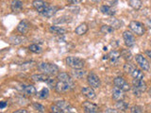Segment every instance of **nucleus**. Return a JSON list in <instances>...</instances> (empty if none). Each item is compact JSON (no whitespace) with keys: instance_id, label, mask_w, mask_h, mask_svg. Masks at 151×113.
<instances>
[{"instance_id":"nucleus-1","label":"nucleus","mask_w":151,"mask_h":113,"mask_svg":"<svg viewBox=\"0 0 151 113\" xmlns=\"http://www.w3.org/2000/svg\"><path fill=\"white\" fill-rule=\"evenodd\" d=\"M38 69L42 73L46 74L48 75H55L58 74L59 67L55 63H49V62H41L38 64Z\"/></svg>"},{"instance_id":"nucleus-2","label":"nucleus","mask_w":151,"mask_h":113,"mask_svg":"<svg viewBox=\"0 0 151 113\" xmlns=\"http://www.w3.org/2000/svg\"><path fill=\"white\" fill-rule=\"evenodd\" d=\"M65 62L67 64V66H69V67L72 69H81L85 65V61L82 59L78 58V56H67L65 59Z\"/></svg>"},{"instance_id":"nucleus-3","label":"nucleus","mask_w":151,"mask_h":113,"mask_svg":"<svg viewBox=\"0 0 151 113\" xmlns=\"http://www.w3.org/2000/svg\"><path fill=\"white\" fill-rule=\"evenodd\" d=\"M129 29L138 36H143L145 33V26L141 22L138 21H131L129 23Z\"/></svg>"},{"instance_id":"nucleus-4","label":"nucleus","mask_w":151,"mask_h":113,"mask_svg":"<svg viewBox=\"0 0 151 113\" xmlns=\"http://www.w3.org/2000/svg\"><path fill=\"white\" fill-rule=\"evenodd\" d=\"M75 87V83H66V82H63V81H57L56 87H55V91L59 93H63V92H69L71 89H73Z\"/></svg>"},{"instance_id":"nucleus-5","label":"nucleus","mask_w":151,"mask_h":113,"mask_svg":"<svg viewBox=\"0 0 151 113\" xmlns=\"http://www.w3.org/2000/svg\"><path fill=\"white\" fill-rule=\"evenodd\" d=\"M87 82L89 86H91L93 89H98L101 86V80L98 77V75L94 73H90L87 77Z\"/></svg>"},{"instance_id":"nucleus-6","label":"nucleus","mask_w":151,"mask_h":113,"mask_svg":"<svg viewBox=\"0 0 151 113\" xmlns=\"http://www.w3.org/2000/svg\"><path fill=\"white\" fill-rule=\"evenodd\" d=\"M113 84H114V86L120 88L124 92H129V89H131L130 85L127 82V80L125 78H123L121 77H115L114 79H113Z\"/></svg>"},{"instance_id":"nucleus-7","label":"nucleus","mask_w":151,"mask_h":113,"mask_svg":"<svg viewBox=\"0 0 151 113\" xmlns=\"http://www.w3.org/2000/svg\"><path fill=\"white\" fill-rule=\"evenodd\" d=\"M32 6L40 14H42L47 9H48L50 5L47 2L42 1V0H34V1L32 2Z\"/></svg>"},{"instance_id":"nucleus-8","label":"nucleus","mask_w":151,"mask_h":113,"mask_svg":"<svg viewBox=\"0 0 151 113\" xmlns=\"http://www.w3.org/2000/svg\"><path fill=\"white\" fill-rule=\"evenodd\" d=\"M135 60L137 64L140 66V68L144 71H149L150 69V64L148 62V60L146 59L143 55H136L135 56Z\"/></svg>"},{"instance_id":"nucleus-9","label":"nucleus","mask_w":151,"mask_h":113,"mask_svg":"<svg viewBox=\"0 0 151 113\" xmlns=\"http://www.w3.org/2000/svg\"><path fill=\"white\" fill-rule=\"evenodd\" d=\"M123 39H124L125 44L127 47H132L135 44V37L132 33L129 30H126L123 32Z\"/></svg>"},{"instance_id":"nucleus-10","label":"nucleus","mask_w":151,"mask_h":113,"mask_svg":"<svg viewBox=\"0 0 151 113\" xmlns=\"http://www.w3.org/2000/svg\"><path fill=\"white\" fill-rule=\"evenodd\" d=\"M83 109L85 112L87 113H96L98 112V107L96 105V104H93L92 102H89V101H86L83 103Z\"/></svg>"},{"instance_id":"nucleus-11","label":"nucleus","mask_w":151,"mask_h":113,"mask_svg":"<svg viewBox=\"0 0 151 113\" xmlns=\"http://www.w3.org/2000/svg\"><path fill=\"white\" fill-rule=\"evenodd\" d=\"M125 92L123 89H121L118 87H114L112 89V99L115 101H119V100H124L125 99Z\"/></svg>"},{"instance_id":"nucleus-12","label":"nucleus","mask_w":151,"mask_h":113,"mask_svg":"<svg viewBox=\"0 0 151 113\" xmlns=\"http://www.w3.org/2000/svg\"><path fill=\"white\" fill-rule=\"evenodd\" d=\"M81 93H82L83 96H85L88 99H91V100H92V99H94L96 96V92H94L93 88H92L91 86H90V87H83L81 89Z\"/></svg>"},{"instance_id":"nucleus-13","label":"nucleus","mask_w":151,"mask_h":113,"mask_svg":"<svg viewBox=\"0 0 151 113\" xmlns=\"http://www.w3.org/2000/svg\"><path fill=\"white\" fill-rule=\"evenodd\" d=\"M132 86L139 89L141 92H145L146 89H147V85L144 81V79H135L133 78L132 80Z\"/></svg>"},{"instance_id":"nucleus-14","label":"nucleus","mask_w":151,"mask_h":113,"mask_svg":"<svg viewBox=\"0 0 151 113\" xmlns=\"http://www.w3.org/2000/svg\"><path fill=\"white\" fill-rule=\"evenodd\" d=\"M27 39L24 36H18V35H12L9 38V42L12 45H19L25 42Z\"/></svg>"},{"instance_id":"nucleus-15","label":"nucleus","mask_w":151,"mask_h":113,"mask_svg":"<svg viewBox=\"0 0 151 113\" xmlns=\"http://www.w3.org/2000/svg\"><path fill=\"white\" fill-rule=\"evenodd\" d=\"M21 91L28 96H33V95H35V94H37L36 89L34 86H32V85H23Z\"/></svg>"},{"instance_id":"nucleus-16","label":"nucleus","mask_w":151,"mask_h":113,"mask_svg":"<svg viewBox=\"0 0 151 113\" xmlns=\"http://www.w3.org/2000/svg\"><path fill=\"white\" fill-rule=\"evenodd\" d=\"M29 30V25L26 21H21L17 26V31L21 33L22 35H25Z\"/></svg>"},{"instance_id":"nucleus-17","label":"nucleus","mask_w":151,"mask_h":113,"mask_svg":"<svg viewBox=\"0 0 151 113\" xmlns=\"http://www.w3.org/2000/svg\"><path fill=\"white\" fill-rule=\"evenodd\" d=\"M57 79L59 81H63V82H66V83H74V80L72 78L70 74H68L67 73H60L57 74Z\"/></svg>"},{"instance_id":"nucleus-18","label":"nucleus","mask_w":151,"mask_h":113,"mask_svg":"<svg viewBox=\"0 0 151 113\" xmlns=\"http://www.w3.org/2000/svg\"><path fill=\"white\" fill-rule=\"evenodd\" d=\"M11 9L13 12H20L23 9V2L21 0H12L11 3Z\"/></svg>"},{"instance_id":"nucleus-19","label":"nucleus","mask_w":151,"mask_h":113,"mask_svg":"<svg viewBox=\"0 0 151 113\" xmlns=\"http://www.w3.org/2000/svg\"><path fill=\"white\" fill-rule=\"evenodd\" d=\"M89 29V27H88V25L87 24H85V23H82V24H80L79 26H78L77 27H76V29H75V33L78 36H82L84 34H86L87 31Z\"/></svg>"},{"instance_id":"nucleus-20","label":"nucleus","mask_w":151,"mask_h":113,"mask_svg":"<svg viewBox=\"0 0 151 113\" xmlns=\"http://www.w3.org/2000/svg\"><path fill=\"white\" fill-rule=\"evenodd\" d=\"M50 75L46 74H35L31 75V79L34 80L36 82H46V80L49 78Z\"/></svg>"},{"instance_id":"nucleus-21","label":"nucleus","mask_w":151,"mask_h":113,"mask_svg":"<svg viewBox=\"0 0 151 113\" xmlns=\"http://www.w3.org/2000/svg\"><path fill=\"white\" fill-rule=\"evenodd\" d=\"M86 74H87V71L82 70V68L81 69H73L72 73H71V75L76 79H81Z\"/></svg>"},{"instance_id":"nucleus-22","label":"nucleus","mask_w":151,"mask_h":113,"mask_svg":"<svg viewBox=\"0 0 151 113\" xmlns=\"http://www.w3.org/2000/svg\"><path fill=\"white\" fill-rule=\"evenodd\" d=\"M100 11L108 16H113L116 13L115 9H113L112 7L110 6H107V5H103V6L100 7Z\"/></svg>"},{"instance_id":"nucleus-23","label":"nucleus","mask_w":151,"mask_h":113,"mask_svg":"<svg viewBox=\"0 0 151 113\" xmlns=\"http://www.w3.org/2000/svg\"><path fill=\"white\" fill-rule=\"evenodd\" d=\"M58 11H59L58 7H56V6H49L48 9H47L46 11L42 14V15L44 16V17H46V18H51V17H53L55 15Z\"/></svg>"},{"instance_id":"nucleus-24","label":"nucleus","mask_w":151,"mask_h":113,"mask_svg":"<svg viewBox=\"0 0 151 113\" xmlns=\"http://www.w3.org/2000/svg\"><path fill=\"white\" fill-rule=\"evenodd\" d=\"M70 22H72V17L68 15H63L53 20V23L55 25H63V24H68Z\"/></svg>"},{"instance_id":"nucleus-25","label":"nucleus","mask_w":151,"mask_h":113,"mask_svg":"<svg viewBox=\"0 0 151 113\" xmlns=\"http://www.w3.org/2000/svg\"><path fill=\"white\" fill-rule=\"evenodd\" d=\"M120 56H121V52L116 51V50H112V51L110 52V53H109L108 59H110L111 63H115L116 61L119 59Z\"/></svg>"},{"instance_id":"nucleus-26","label":"nucleus","mask_w":151,"mask_h":113,"mask_svg":"<svg viewBox=\"0 0 151 113\" xmlns=\"http://www.w3.org/2000/svg\"><path fill=\"white\" fill-rule=\"evenodd\" d=\"M56 105H58L60 107H61L64 110V112H70L71 109H72V107L71 105L66 101H63V100H59V101H56Z\"/></svg>"},{"instance_id":"nucleus-27","label":"nucleus","mask_w":151,"mask_h":113,"mask_svg":"<svg viewBox=\"0 0 151 113\" xmlns=\"http://www.w3.org/2000/svg\"><path fill=\"white\" fill-rule=\"evenodd\" d=\"M49 31L51 33H53V34H56V35H63V34H65L66 29L63 27H61V26H52L49 27Z\"/></svg>"},{"instance_id":"nucleus-28","label":"nucleus","mask_w":151,"mask_h":113,"mask_svg":"<svg viewBox=\"0 0 151 113\" xmlns=\"http://www.w3.org/2000/svg\"><path fill=\"white\" fill-rule=\"evenodd\" d=\"M115 107H116V109H119L122 112H125L129 109V104L125 102L124 100H119V101H116Z\"/></svg>"},{"instance_id":"nucleus-29","label":"nucleus","mask_w":151,"mask_h":113,"mask_svg":"<svg viewBox=\"0 0 151 113\" xmlns=\"http://www.w3.org/2000/svg\"><path fill=\"white\" fill-rule=\"evenodd\" d=\"M37 97L39 99H42V100H45V99L48 98L49 96V89L47 88H42L40 92H37Z\"/></svg>"},{"instance_id":"nucleus-30","label":"nucleus","mask_w":151,"mask_h":113,"mask_svg":"<svg viewBox=\"0 0 151 113\" xmlns=\"http://www.w3.org/2000/svg\"><path fill=\"white\" fill-rule=\"evenodd\" d=\"M129 4L132 9H135V11H139L142 8V6H143L142 0H129Z\"/></svg>"},{"instance_id":"nucleus-31","label":"nucleus","mask_w":151,"mask_h":113,"mask_svg":"<svg viewBox=\"0 0 151 113\" xmlns=\"http://www.w3.org/2000/svg\"><path fill=\"white\" fill-rule=\"evenodd\" d=\"M110 23H111V26L114 28V29H119V28L122 27V26H123V23L119 20V19H116L114 17L111 19Z\"/></svg>"},{"instance_id":"nucleus-32","label":"nucleus","mask_w":151,"mask_h":113,"mask_svg":"<svg viewBox=\"0 0 151 113\" xmlns=\"http://www.w3.org/2000/svg\"><path fill=\"white\" fill-rule=\"evenodd\" d=\"M121 56H123V59L127 61H130L132 59V53L129 49H122Z\"/></svg>"},{"instance_id":"nucleus-33","label":"nucleus","mask_w":151,"mask_h":113,"mask_svg":"<svg viewBox=\"0 0 151 113\" xmlns=\"http://www.w3.org/2000/svg\"><path fill=\"white\" fill-rule=\"evenodd\" d=\"M115 29L113 28L111 25H103L100 28V31L103 33V34H111V33H113V31H114Z\"/></svg>"},{"instance_id":"nucleus-34","label":"nucleus","mask_w":151,"mask_h":113,"mask_svg":"<svg viewBox=\"0 0 151 113\" xmlns=\"http://www.w3.org/2000/svg\"><path fill=\"white\" fill-rule=\"evenodd\" d=\"M131 75H132V77L135 78V79H144V78H145V74H144V73L142 72L141 70L136 69V68L133 70V72L131 73Z\"/></svg>"},{"instance_id":"nucleus-35","label":"nucleus","mask_w":151,"mask_h":113,"mask_svg":"<svg viewBox=\"0 0 151 113\" xmlns=\"http://www.w3.org/2000/svg\"><path fill=\"white\" fill-rule=\"evenodd\" d=\"M28 49H29V51H31L32 53H34V54H40L42 52V47L40 45L36 44H30L29 46H28Z\"/></svg>"},{"instance_id":"nucleus-36","label":"nucleus","mask_w":151,"mask_h":113,"mask_svg":"<svg viewBox=\"0 0 151 113\" xmlns=\"http://www.w3.org/2000/svg\"><path fill=\"white\" fill-rule=\"evenodd\" d=\"M123 69H124V72H125V73L131 74V73L133 72V70L135 69V67H134V66L132 65L131 63H129V62H126V63L124 64V67H123Z\"/></svg>"},{"instance_id":"nucleus-37","label":"nucleus","mask_w":151,"mask_h":113,"mask_svg":"<svg viewBox=\"0 0 151 113\" xmlns=\"http://www.w3.org/2000/svg\"><path fill=\"white\" fill-rule=\"evenodd\" d=\"M45 83L47 84V86H48L49 88H51V89H55L56 84H57V81H56V79H54L53 77H49V78L46 80V82H45Z\"/></svg>"},{"instance_id":"nucleus-38","label":"nucleus","mask_w":151,"mask_h":113,"mask_svg":"<svg viewBox=\"0 0 151 113\" xmlns=\"http://www.w3.org/2000/svg\"><path fill=\"white\" fill-rule=\"evenodd\" d=\"M32 106H33V108H34L35 110L39 111V112H45V107L42 105H41V104H39V103H33Z\"/></svg>"},{"instance_id":"nucleus-39","label":"nucleus","mask_w":151,"mask_h":113,"mask_svg":"<svg viewBox=\"0 0 151 113\" xmlns=\"http://www.w3.org/2000/svg\"><path fill=\"white\" fill-rule=\"evenodd\" d=\"M51 111L54 113H64V110L61 107H60L58 105H52L51 106Z\"/></svg>"},{"instance_id":"nucleus-40","label":"nucleus","mask_w":151,"mask_h":113,"mask_svg":"<svg viewBox=\"0 0 151 113\" xmlns=\"http://www.w3.org/2000/svg\"><path fill=\"white\" fill-rule=\"evenodd\" d=\"M130 112L131 113H142L144 112L143 107L140 106H132L130 107Z\"/></svg>"},{"instance_id":"nucleus-41","label":"nucleus","mask_w":151,"mask_h":113,"mask_svg":"<svg viewBox=\"0 0 151 113\" xmlns=\"http://www.w3.org/2000/svg\"><path fill=\"white\" fill-rule=\"evenodd\" d=\"M131 91H132V93L134 94V96H136V97H141L142 93H143V92H141L139 89H137L133 86L131 87Z\"/></svg>"},{"instance_id":"nucleus-42","label":"nucleus","mask_w":151,"mask_h":113,"mask_svg":"<svg viewBox=\"0 0 151 113\" xmlns=\"http://www.w3.org/2000/svg\"><path fill=\"white\" fill-rule=\"evenodd\" d=\"M81 1H82V0H69V3L71 5H77V4L80 3Z\"/></svg>"},{"instance_id":"nucleus-43","label":"nucleus","mask_w":151,"mask_h":113,"mask_svg":"<svg viewBox=\"0 0 151 113\" xmlns=\"http://www.w3.org/2000/svg\"><path fill=\"white\" fill-rule=\"evenodd\" d=\"M7 102H4V101H2V102H0V109H4L5 107H7Z\"/></svg>"},{"instance_id":"nucleus-44","label":"nucleus","mask_w":151,"mask_h":113,"mask_svg":"<svg viewBox=\"0 0 151 113\" xmlns=\"http://www.w3.org/2000/svg\"><path fill=\"white\" fill-rule=\"evenodd\" d=\"M105 112H107V113H115V112H117V110L116 109H112V108H107V109L105 110Z\"/></svg>"},{"instance_id":"nucleus-45","label":"nucleus","mask_w":151,"mask_h":113,"mask_svg":"<svg viewBox=\"0 0 151 113\" xmlns=\"http://www.w3.org/2000/svg\"><path fill=\"white\" fill-rule=\"evenodd\" d=\"M145 55L147 56L148 58H149V59H151V50H145Z\"/></svg>"},{"instance_id":"nucleus-46","label":"nucleus","mask_w":151,"mask_h":113,"mask_svg":"<svg viewBox=\"0 0 151 113\" xmlns=\"http://www.w3.org/2000/svg\"><path fill=\"white\" fill-rule=\"evenodd\" d=\"M28 111L26 110V109H18L15 111V113H27Z\"/></svg>"},{"instance_id":"nucleus-47","label":"nucleus","mask_w":151,"mask_h":113,"mask_svg":"<svg viewBox=\"0 0 151 113\" xmlns=\"http://www.w3.org/2000/svg\"><path fill=\"white\" fill-rule=\"evenodd\" d=\"M146 26H147L149 28H151V19H148L147 22H146Z\"/></svg>"},{"instance_id":"nucleus-48","label":"nucleus","mask_w":151,"mask_h":113,"mask_svg":"<svg viewBox=\"0 0 151 113\" xmlns=\"http://www.w3.org/2000/svg\"><path fill=\"white\" fill-rule=\"evenodd\" d=\"M148 94H149V96L151 97V87L148 89Z\"/></svg>"},{"instance_id":"nucleus-49","label":"nucleus","mask_w":151,"mask_h":113,"mask_svg":"<svg viewBox=\"0 0 151 113\" xmlns=\"http://www.w3.org/2000/svg\"><path fill=\"white\" fill-rule=\"evenodd\" d=\"M93 2H97V1H99V0H93Z\"/></svg>"},{"instance_id":"nucleus-50","label":"nucleus","mask_w":151,"mask_h":113,"mask_svg":"<svg viewBox=\"0 0 151 113\" xmlns=\"http://www.w3.org/2000/svg\"><path fill=\"white\" fill-rule=\"evenodd\" d=\"M150 109H151V106H150Z\"/></svg>"}]
</instances>
